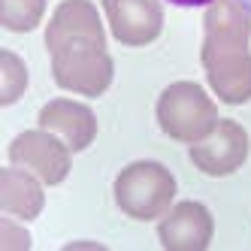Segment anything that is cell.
I'll return each instance as SVG.
<instances>
[{"mask_svg":"<svg viewBox=\"0 0 251 251\" xmlns=\"http://www.w3.org/2000/svg\"><path fill=\"white\" fill-rule=\"evenodd\" d=\"M212 233H215L212 212L197 200L176 203L157 227L160 245L167 251H203L212 242Z\"/></svg>","mask_w":251,"mask_h":251,"instance_id":"ba28073f","label":"cell"},{"mask_svg":"<svg viewBox=\"0 0 251 251\" xmlns=\"http://www.w3.org/2000/svg\"><path fill=\"white\" fill-rule=\"evenodd\" d=\"M70 146L49 130H27L19 133L9 146V160L15 167L33 173L46 185H61L70 173Z\"/></svg>","mask_w":251,"mask_h":251,"instance_id":"5b68a950","label":"cell"},{"mask_svg":"<svg viewBox=\"0 0 251 251\" xmlns=\"http://www.w3.org/2000/svg\"><path fill=\"white\" fill-rule=\"evenodd\" d=\"M51 73L61 88L82 97H100L112 85V58L91 0H64L46 30Z\"/></svg>","mask_w":251,"mask_h":251,"instance_id":"6da1fadb","label":"cell"},{"mask_svg":"<svg viewBox=\"0 0 251 251\" xmlns=\"http://www.w3.org/2000/svg\"><path fill=\"white\" fill-rule=\"evenodd\" d=\"M170 3H176V6H212L215 0H170Z\"/></svg>","mask_w":251,"mask_h":251,"instance_id":"5bb4252c","label":"cell"},{"mask_svg":"<svg viewBox=\"0 0 251 251\" xmlns=\"http://www.w3.org/2000/svg\"><path fill=\"white\" fill-rule=\"evenodd\" d=\"M239 3H242V6H245L248 12H251V0H239Z\"/></svg>","mask_w":251,"mask_h":251,"instance_id":"9a60e30c","label":"cell"},{"mask_svg":"<svg viewBox=\"0 0 251 251\" xmlns=\"http://www.w3.org/2000/svg\"><path fill=\"white\" fill-rule=\"evenodd\" d=\"M0 206L6 215H15L22 221H30L43 212V188L33 173L22 167H9L0 173Z\"/></svg>","mask_w":251,"mask_h":251,"instance_id":"30bf717a","label":"cell"},{"mask_svg":"<svg viewBox=\"0 0 251 251\" xmlns=\"http://www.w3.org/2000/svg\"><path fill=\"white\" fill-rule=\"evenodd\" d=\"M248 157V133L239 121L221 118L215 130L191 146L194 167L206 176H230L236 173Z\"/></svg>","mask_w":251,"mask_h":251,"instance_id":"8992f818","label":"cell"},{"mask_svg":"<svg viewBox=\"0 0 251 251\" xmlns=\"http://www.w3.org/2000/svg\"><path fill=\"white\" fill-rule=\"evenodd\" d=\"M0 103L9 106L15 103L22 94H25V88H27V67L25 61L15 55V51L3 49L0 51Z\"/></svg>","mask_w":251,"mask_h":251,"instance_id":"7c38bea8","label":"cell"},{"mask_svg":"<svg viewBox=\"0 0 251 251\" xmlns=\"http://www.w3.org/2000/svg\"><path fill=\"white\" fill-rule=\"evenodd\" d=\"M3 248H30V236L25 230H15L9 218H3Z\"/></svg>","mask_w":251,"mask_h":251,"instance_id":"4fadbf2b","label":"cell"},{"mask_svg":"<svg viewBox=\"0 0 251 251\" xmlns=\"http://www.w3.org/2000/svg\"><path fill=\"white\" fill-rule=\"evenodd\" d=\"M46 0H0V22L6 30L25 33L43 22Z\"/></svg>","mask_w":251,"mask_h":251,"instance_id":"8fae6325","label":"cell"},{"mask_svg":"<svg viewBox=\"0 0 251 251\" xmlns=\"http://www.w3.org/2000/svg\"><path fill=\"white\" fill-rule=\"evenodd\" d=\"M218 109L197 82H173L157 100V124L170 139L194 146L218 124Z\"/></svg>","mask_w":251,"mask_h":251,"instance_id":"277c9868","label":"cell"},{"mask_svg":"<svg viewBox=\"0 0 251 251\" xmlns=\"http://www.w3.org/2000/svg\"><path fill=\"white\" fill-rule=\"evenodd\" d=\"M176 200V178L164 164L136 160L115 178V203L133 221L164 218Z\"/></svg>","mask_w":251,"mask_h":251,"instance_id":"3957f363","label":"cell"},{"mask_svg":"<svg viewBox=\"0 0 251 251\" xmlns=\"http://www.w3.org/2000/svg\"><path fill=\"white\" fill-rule=\"evenodd\" d=\"M40 127L64 139L70 151H85L97 136V118L91 106L76 103V100H51L40 109Z\"/></svg>","mask_w":251,"mask_h":251,"instance_id":"9c48e42d","label":"cell"},{"mask_svg":"<svg viewBox=\"0 0 251 251\" xmlns=\"http://www.w3.org/2000/svg\"><path fill=\"white\" fill-rule=\"evenodd\" d=\"M239 0H215L206 12L203 67L212 91L224 103L251 100V19Z\"/></svg>","mask_w":251,"mask_h":251,"instance_id":"7a4b0ae2","label":"cell"},{"mask_svg":"<svg viewBox=\"0 0 251 251\" xmlns=\"http://www.w3.org/2000/svg\"><path fill=\"white\" fill-rule=\"evenodd\" d=\"M103 9L121 46H149L164 30V9L157 0H103Z\"/></svg>","mask_w":251,"mask_h":251,"instance_id":"52a82bcc","label":"cell"}]
</instances>
